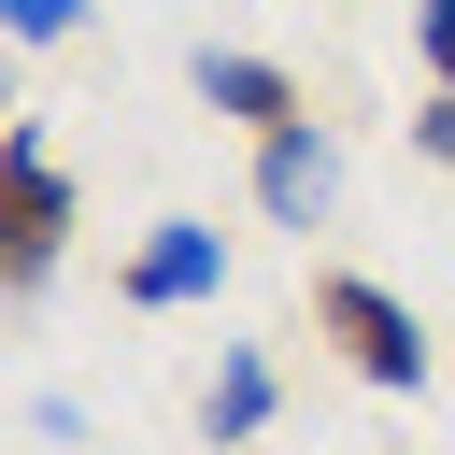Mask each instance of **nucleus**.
<instances>
[{
	"label": "nucleus",
	"mask_w": 455,
	"mask_h": 455,
	"mask_svg": "<svg viewBox=\"0 0 455 455\" xmlns=\"http://www.w3.org/2000/svg\"><path fill=\"white\" fill-rule=\"evenodd\" d=\"M313 341L355 370V384H384V398H412L441 355H427V327H412V299L398 284H370V270H313Z\"/></svg>",
	"instance_id": "1"
},
{
	"label": "nucleus",
	"mask_w": 455,
	"mask_h": 455,
	"mask_svg": "<svg viewBox=\"0 0 455 455\" xmlns=\"http://www.w3.org/2000/svg\"><path fill=\"white\" fill-rule=\"evenodd\" d=\"M57 242H71V185H57L43 128L14 114V128H0V270H14V284H43V270H57Z\"/></svg>",
	"instance_id": "2"
},
{
	"label": "nucleus",
	"mask_w": 455,
	"mask_h": 455,
	"mask_svg": "<svg viewBox=\"0 0 455 455\" xmlns=\"http://www.w3.org/2000/svg\"><path fill=\"white\" fill-rule=\"evenodd\" d=\"M256 213H270V228H327V213H341V142H327L313 114L256 142Z\"/></svg>",
	"instance_id": "3"
},
{
	"label": "nucleus",
	"mask_w": 455,
	"mask_h": 455,
	"mask_svg": "<svg viewBox=\"0 0 455 455\" xmlns=\"http://www.w3.org/2000/svg\"><path fill=\"white\" fill-rule=\"evenodd\" d=\"M114 284H128V313H185V299H213V284H228V242H213L199 213H171V228H142V242H128V270H114Z\"/></svg>",
	"instance_id": "4"
},
{
	"label": "nucleus",
	"mask_w": 455,
	"mask_h": 455,
	"mask_svg": "<svg viewBox=\"0 0 455 455\" xmlns=\"http://www.w3.org/2000/svg\"><path fill=\"white\" fill-rule=\"evenodd\" d=\"M199 100H213L228 128H256V142H270V128H299V85H284L270 57H242V43H199Z\"/></svg>",
	"instance_id": "5"
},
{
	"label": "nucleus",
	"mask_w": 455,
	"mask_h": 455,
	"mask_svg": "<svg viewBox=\"0 0 455 455\" xmlns=\"http://www.w3.org/2000/svg\"><path fill=\"white\" fill-rule=\"evenodd\" d=\"M199 427H213V441H256V427H270V355H256V341H228V355H213Z\"/></svg>",
	"instance_id": "6"
},
{
	"label": "nucleus",
	"mask_w": 455,
	"mask_h": 455,
	"mask_svg": "<svg viewBox=\"0 0 455 455\" xmlns=\"http://www.w3.org/2000/svg\"><path fill=\"white\" fill-rule=\"evenodd\" d=\"M0 14H14V43H71L85 28V0H0Z\"/></svg>",
	"instance_id": "7"
},
{
	"label": "nucleus",
	"mask_w": 455,
	"mask_h": 455,
	"mask_svg": "<svg viewBox=\"0 0 455 455\" xmlns=\"http://www.w3.org/2000/svg\"><path fill=\"white\" fill-rule=\"evenodd\" d=\"M412 43H427V85H455V0H412Z\"/></svg>",
	"instance_id": "8"
}]
</instances>
